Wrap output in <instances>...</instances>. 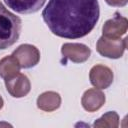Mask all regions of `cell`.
Listing matches in <instances>:
<instances>
[{
	"label": "cell",
	"mask_w": 128,
	"mask_h": 128,
	"mask_svg": "<svg viewBox=\"0 0 128 128\" xmlns=\"http://www.w3.org/2000/svg\"><path fill=\"white\" fill-rule=\"evenodd\" d=\"M3 105H4V101H3V98H2V97H1V95H0V110L2 109Z\"/></svg>",
	"instance_id": "9a60e30c"
},
{
	"label": "cell",
	"mask_w": 128,
	"mask_h": 128,
	"mask_svg": "<svg viewBox=\"0 0 128 128\" xmlns=\"http://www.w3.org/2000/svg\"><path fill=\"white\" fill-rule=\"evenodd\" d=\"M5 86L8 93L14 98H22L26 96L31 89L30 80L22 73H18L8 79H5Z\"/></svg>",
	"instance_id": "5b68a950"
},
{
	"label": "cell",
	"mask_w": 128,
	"mask_h": 128,
	"mask_svg": "<svg viewBox=\"0 0 128 128\" xmlns=\"http://www.w3.org/2000/svg\"><path fill=\"white\" fill-rule=\"evenodd\" d=\"M21 27V19L0 2V49H7L18 41Z\"/></svg>",
	"instance_id": "7a4b0ae2"
},
{
	"label": "cell",
	"mask_w": 128,
	"mask_h": 128,
	"mask_svg": "<svg viewBox=\"0 0 128 128\" xmlns=\"http://www.w3.org/2000/svg\"><path fill=\"white\" fill-rule=\"evenodd\" d=\"M106 98L101 89L90 88L86 90L81 98L83 108L88 112H95L99 110L105 103Z\"/></svg>",
	"instance_id": "9c48e42d"
},
{
	"label": "cell",
	"mask_w": 128,
	"mask_h": 128,
	"mask_svg": "<svg viewBox=\"0 0 128 128\" xmlns=\"http://www.w3.org/2000/svg\"><path fill=\"white\" fill-rule=\"evenodd\" d=\"M127 28L128 20L120 13L116 12L111 19L104 23L102 27V33L103 36L108 38H121V36L126 33Z\"/></svg>",
	"instance_id": "52a82bcc"
},
{
	"label": "cell",
	"mask_w": 128,
	"mask_h": 128,
	"mask_svg": "<svg viewBox=\"0 0 128 128\" xmlns=\"http://www.w3.org/2000/svg\"><path fill=\"white\" fill-rule=\"evenodd\" d=\"M20 69V64L13 55L5 56L0 60V77L4 80L18 74Z\"/></svg>",
	"instance_id": "7c38bea8"
},
{
	"label": "cell",
	"mask_w": 128,
	"mask_h": 128,
	"mask_svg": "<svg viewBox=\"0 0 128 128\" xmlns=\"http://www.w3.org/2000/svg\"><path fill=\"white\" fill-rule=\"evenodd\" d=\"M98 0H49L42 18L61 38L78 39L89 34L99 20Z\"/></svg>",
	"instance_id": "6da1fadb"
},
{
	"label": "cell",
	"mask_w": 128,
	"mask_h": 128,
	"mask_svg": "<svg viewBox=\"0 0 128 128\" xmlns=\"http://www.w3.org/2000/svg\"><path fill=\"white\" fill-rule=\"evenodd\" d=\"M119 126V115L115 111H108L99 119L95 120L93 127L97 128H117Z\"/></svg>",
	"instance_id": "4fadbf2b"
},
{
	"label": "cell",
	"mask_w": 128,
	"mask_h": 128,
	"mask_svg": "<svg viewBox=\"0 0 128 128\" xmlns=\"http://www.w3.org/2000/svg\"><path fill=\"white\" fill-rule=\"evenodd\" d=\"M105 2L110 5V6H114V7H123L127 4L128 0H105Z\"/></svg>",
	"instance_id": "5bb4252c"
},
{
	"label": "cell",
	"mask_w": 128,
	"mask_h": 128,
	"mask_svg": "<svg viewBox=\"0 0 128 128\" xmlns=\"http://www.w3.org/2000/svg\"><path fill=\"white\" fill-rule=\"evenodd\" d=\"M12 55L18 60L20 67L24 69L34 67L40 61V51L31 44H22L18 46L13 51Z\"/></svg>",
	"instance_id": "277c9868"
},
{
	"label": "cell",
	"mask_w": 128,
	"mask_h": 128,
	"mask_svg": "<svg viewBox=\"0 0 128 128\" xmlns=\"http://www.w3.org/2000/svg\"><path fill=\"white\" fill-rule=\"evenodd\" d=\"M127 47V38H108L101 36L96 43L97 52L107 58L118 59L123 56Z\"/></svg>",
	"instance_id": "3957f363"
},
{
	"label": "cell",
	"mask_w": 128,
	"mask_h": 128,
	"mask_svg": "<svg viewBox=\"0 0 128 128\" xmlns=\"http://www.w3.org/2000/svg\"><path fill=\"white\" fill-rule=\"evenodd\" d=\"M5 4L20 14H32L43 7L46 0H4Z\"/></svg>",
	"instance_id": "30bf717a"
},
{
	"label": "cell",
	"mask_w": 128,
	"mask_h": 128,
	"mask_svg": "<svg viewBox=\"0 0 128 128\" xmlns=\"http://www.w3.org/2000/svg\"><path fill=\"white\" fill-rule=\"evenodd\" d=\"M113 72L105 65H94L89 72V79L91 84L97 89H106L113 82Z\"/></svg>",
	"instance_id": "8992f818"
},
{
	"label": "cell",
	"mask_w": 128,
	"mask_h": 128,
	"mask_svg": "<svg viewBox=\"0 0 128 128\" xmlns=\"http://www.w3.org/2000/svg\"><path fill=\"white\" fill-rule=\"evenodd\" d=\"M37 107L46 112H52L58 109L61 105V96L54 91H46L40 94L37 98Z\"/></svg>",
	"instance_id": "8fae6325"
},
{
	"label": "cell",
	"mask_w": 128,
	"mask_h": 128,
	"mask_svg": "<svg viewBox=\"0 0 128 128\" xmlns=\"http://www.w3.org/2000/svg\"><path fill=\"white\" fill-rule=\"evenodd\" d=\"M61 53L64 58L74 63H83L90 57L91 50L82 43H64L61 47Z\"/></svg>",
	"instance_id": "ba28073f"
}]
</instances>
